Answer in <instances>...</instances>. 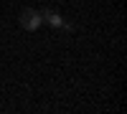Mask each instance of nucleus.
Returning a JSON list of instances; mask_svg holds the SVG:
<instances>
[{
	"label": "nucleus",
	"mask_w": 127,
	"mask_h": 114,
	"mask_svg": "<svg viewBox=\"0 0 127 114\" xmlns=\"http://www.w3.org/2000/svg\"><path fill=\"white\" fill-rule=\"evenodd\" d=\"M38 13H41V20L51 23V25H54V28H59V30H66V33H71V30H74V25H71V23H64V18L59 15V10L46 8V10H38Z\"/></svg>",
	"instance_id": "f257e3e1"
},
{
	"label": "nucleus",
	"mask_w": 127,
	"mask_h": 114,
	"mask_svg": "<svg viewBox=\"0 0 127 114\" xmlns=\"http://www.w3.org/2000/svg\"><path fill=\"white\" fill-rule=\"evenodd\" d=\"M43 20H41V13L33 8H23L20 10V28H26V30H36Z\"/></svg>",
	"instance_id": "f03ea898"
}]
</instances>
